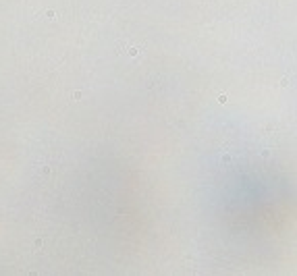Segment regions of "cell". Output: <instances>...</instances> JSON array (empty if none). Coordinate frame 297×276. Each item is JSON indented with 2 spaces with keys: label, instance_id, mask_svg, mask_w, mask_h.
<instances>
[{
  "label": "cell",
  "instance_id": "cell-1",
  "mask_svg": "<svg viewBox=\"0 0 297 276\" xmlns=\"http://www.w3.org/2000/svg\"><path fill=\"white\" fill-rule=\"evenodd\" d=\"M129 54L131 56H137V54H139V48H129Z\"/></svg>",
  "mask_w": 297,
  "mask_h": 276
}]
</instances>
